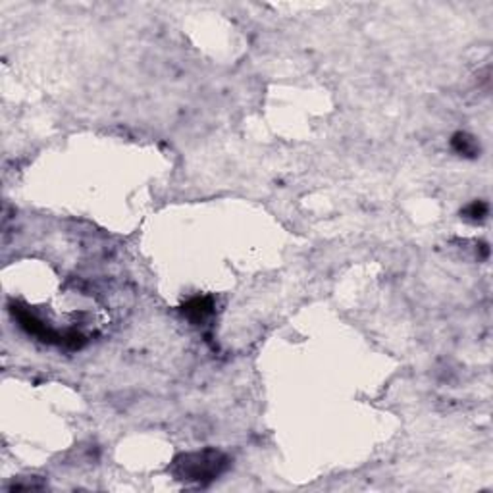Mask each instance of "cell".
Masks as SVG:
<instances>
[{"label": "cell", "mask_w": 493, "mask_h": 493, "mask_svg": "<svg viewBox=\"0 0 493 493\" xmlns=\"http://www.w3.org/2000/svg\"><path fill=\"white\" fill-rule=\"evenodd\" d=\"M230 466V458L225 457L222 451L203 449L193 453H183L175 457L172 463V474L183 482H193L206 486L218 476H222Z\"/></svg>", "instance_id": "cell-1"}, {"label": "cell", "mask_w": 493, "mask_h": 493, "mask_svg": "<svg viewBox=\"0 0 493 493\" xmlns=\"http://www.w3.org/2000/svg\"><path fill=\"white\" fill-rule=\"evenodd\" d=\"M214 312L212 297H195L182 306V314L191 324H201Z\"/></svg>", "instance_id": "cell-2"}, {"label": "cell", "mask_w": 493, "mask_h": 493, "mask_svg": "<svg viewBox=\"0 0 493 493\" xmlns=\"http://www.w3.org/2000/svg\"><path fill=\"white\" fill-rule=\"evenodd\" d=\"M451 149L457 154H461V156H464V158H476L480 154L478 141L472 137V135H468V133H464V131H458V133L453 135Z\"/></svg>", "instance_id": "cell-3"}, {"label": "cell", "mask_w": 493, "mask_h": 493, "mask_svg": "<svg viewBox=\"0 0 493 493\" xmlns=\"http://www.w3.org/2000/svg\"><path fill=\"white\" fill-rule=\"evenodd\" d=\"M487 211H489L487 203H484V201H474V203H470L464 208L463 216L466 218V220H472V222H480V220H484V218L487 216Z\"/></svg>", "instance_id": "cell-4"}]
</instances>
